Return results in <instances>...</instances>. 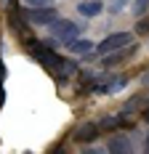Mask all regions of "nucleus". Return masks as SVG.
<instances>
[{"label": "nucleus", "instance_id": "obj_1", "mask_svg": "<svg viewBox=\"0 0 149 154\" xmlns=\"http://www.w3.org/2000/svg\"><path fill=\"white\" fill-rule=\"evenodd\" d=\"M48 29H51V35H53L56 40H61V43H69V40H74V37L80 35V27H77L74 21H69V19H53Z\"/></svg>", "mask_w": 149, "mask_h": 154}, {"label": "nucleus", "instance_id": "obj_2", "mask_svg": "<svg viewBox=\"0 0 149 154\" xmlns=\"http://www.w3.org/2000/svg\"><path fill=\"white\" fill-rule=\"evenodd\" d=\"M30 51H32V56H35L40 64H43L45 69H59V61H61V59L53 53V51H48L43 43H37V40H30Z\"/></svg>", "mask_w": 149, "mask_h": 154}, {"label": "nucleus", "instance_id": "obj_3", "mask_svg": "<svg viewBox=\"0 0 149 154\" xmlns=\"http://www.w3.org/2000/svg\"><path fill=\"white\" fill-rule=\"evenodd\" d=\"M133 40H131V35L128 32H117V35H109V37H104L101 43H99V51L101 53H112V51H120V48L131 45Z\"/></svg>", "mask_w": 149, "mask_h": 154}, {"label": "nucleus", "instance_id": "obj_4", "mask_svg": "<svg viewBox=\"0 0 149 154\" xmlns=\"http://www.w3.org/2000/svg\"><path fill=\"white\" fill-rule=\"evenodd\" d=\"M136 51H138V48H136L133 43H131V45L120 48L117 53H115V51H112V53H106V56H104V66H115V64H120V61H125V59H131V56H133Z\"/></svg>", "mask_w": 149, "mask_h": 154}, {"label": "nucleus", "instance_id": "obj_5", "mask_svg": "<svg viewBox=\"0 0 149 154\" xmlns=\"http://www.w3.org/2000/svg\"><path fill=\"white\" fill-rule=\"evenodd\" d=\"M32 21H37V24H51L53 19H56V8H51V5H37V8H32L30 14H27Z\"/></svg>", "mask_w": 149, "mask_h": 154}, {"label": "nucleus", "instance_id": "obj_6", "mask_svg": "<svg viewBox=\"0 0 149 154\" xmlns=\"http://www.w3.org/2000/svg\"><path fill=\"white\" fill-rule=\"evenodd\" d=\"M77 11L90 19V16H99L101 11H104V3H101V0H83V3L77 5Z\"/></svg>", "mask_w": 149, "mask_h": 154}, {"label": "nucleus", "instance_id": "obj_7", "mask_svg": "<svg viewBox=\"0 0 149 154\" xmlns=\"http://www.w3.org/2000/svg\"><path fill=\"white\" fill-rule=\"evenodd\" d=\"M96 136H99V125H93V122L80 125V128L74 130V141H93Z\"/></svg>", "mask_w": 149, "mask_h": 154}, {"label": "nucleus", "instance_id": "obj_8", "mask_svg": "<svg viewBox=\"0 0 149 154\" xmlns=\"http://www.w3.org/2000/svg\"><path fill=\"white\" fill-rule=\"evenodd\" d=\"M67 45V51H72V53H88V51H93V43L90 40H69V43H64Z\"/></svg>", "mask_w": 149, "mask_h": 154}, {"label": "nucleus", "instance_id": "obj_9", "mask_svg": "<svg viewBox=\"0 0 149 154\" xmlns=\"http://www.w3.org/2000/svg\"><path fill=\"white\" fill-rule=\"evenodd\" d=\"M106 149L109 152H131V141L125 138V136H115V138L106 143Z\"/></svg>", "mask_w": 149, "mask_h": 154}, {"label": "nucleus", "instance_id": "obj_10", "mask_svg": "<svg viewBox=\"0 0 149 154\" xmlns=\"http://www.w3.org/2000/svg\"><path fill=\"white\" fill-rule=\"evenodd\" d=\"M125 125V117H104L99 128H104V130H115V128H122Z\"/></svg>", "mask_w": 149, "mask_h": 154}, {"label": "nucleus", "instance_id": "obj_11", "mask_svg": "<svg viewBox=\"0 0 149 154\" xmlns=\"http://www.w3.org/2000/svg\"><path fill=\"white\" fill-rule=\"evenodd\" d=\"M147 8H149V0H136V3H133V14L136 16H144V14H147Z\"/></svg>", "mask_w": 149, "mask_h": 154}, {"label": "nucleus", "instance_id": "obj_12", "mask_svg": "<svg viewBox=\"0 0 149 154\" xmlns=\"http://www.w3.org/2000/svg\"><path fill=\"white\" fill-rule=\"evenodd\" d=\"M125 3H128V0H109V5H106V8H109L112 14H117V11H122V5H125Z\"/></svg>", "mask_w": 149, "mask_h": 154}, {"label": "nucleus", "instance_id": "obj_13", "mask_svg": "<svg viewBox=\"0 0 149 154\" xmlns=\"http://www.w3.org/2000/svg\"><path fill=\"white\" fill-rule=\"evenodd\" d=\"M136 32H141V35H147L149 32V21H138V29Z\"/></svg>", "mask_w": 149, "mask_h": 154}, {"label": "nucleus", "instance_id": "obj_14", "mask_svg": "<svg viewBox=\"0 0 149 154\" xmlns=\"http://www.w3.org/2000/svg\"><path fill=\"white\" fill-rule=\"evenodd\" d=\"M27 3H30L32 8H37V5H48V0H27Z\"/></svg>", "mask_w": 149, "mask_h": 154}, {"label": "nucleus", "instance_id": "obj_15", "mask_svg": "<svg viewBox=\"0 0 149 154\" xmlns=\"http://www.w3.org/2000/svg\"><path fill=\"white\" fill-rule=\"evenodd\" d=\"M3 77H5V66L0 64V85H3Z\"/></svg>", "mask_w": 149, "mask_h": 154}, {"label": "nucleus", "instance_id": "obj_16", "mask_svg": "<svg viewBox=\"0 0 149 154\" xmlns=\"http://www.w3.org/2000/svg\"><path fill=\"white\" fill-rule=\"evenodd\" d=\"M144 120H149V109H147V112H144Z\"/></svg>", "mask_w": 149, "mask_h": 154}, {"label": "nucleus", "instance_id": "obj_17", "mask_svg": "<svg viewBox=\"0 0 149 154\" xmlns=\"http://www.w3.org/2000/svg\"><path fill=\"white\" fill-rule=\"evenodd\" d=\"M144 82H147V85H149V75H147V77H144Z\"/></svg>", "mask_w": 149, "mask_h": 154}, {"label": "nucleus", "instance_id": "obj_18", "mask_svg": "<svg viewBox=\"0 0 149 154\" xmlns=\"http://www.w3.org/2000/svg\"><path fill=\"white\" fill-rule=\"evenodd\" d=\"M147 152H149V136H147Z\"/></svg>", "mask_w": 149, "mask_h": 154}]
</instances>
